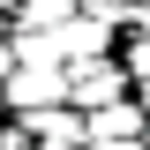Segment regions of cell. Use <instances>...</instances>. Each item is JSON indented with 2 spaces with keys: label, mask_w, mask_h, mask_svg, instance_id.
<instances>
[{
  "label": "cell",
  "mask_w": 150,
  "mask_h": 150,
  "mask_svg": "<svg viewBox=\"0 0 150 150\" xmlns=\"http://www.w3.org/2000/svg\"><path fill=\"white\" fill-rule=\"evenodd\" d=\"M75 90H83V98H112V90H120V75H112V68H105V75H83Z\"/></svg>",
  "instance_id": "3"
},
{
  "label": "cell",
  "mask_w": 150,
  "mask_h": 150,
  "mask_svg": "<svg viewBox=\"0 0 150 150\" xmlns=\"http://www.w3.org/2000/svg\"><path fill=\"white\" fill-rule=\"evenodd\" d=\"M135 128H143V112L135 105H112V112H98L90 128H83V143H120V135H135Z\"/></svg>",
  "instance_id": "1"
},
{
  "label": "cell",
  "mask_w": 150,
  "mask_h": 150,
  "mask_svg": "<svg viewBox=\"0 0 150 150\" xmlns=\"http://www.w3.org/2000/svg\"><path fill=\"white\" fill-rule=\"evenodd\" d=\"M143 150H150V135H143Z\"/></svg>",
  "instance_id": "6"
},
{
  "label": "cell",
  "mask_w": 150,
  "mask_h": 150,
  "mask_svg": "<svg viewBox=\"0 0 150 150\" xmlns=\"http://www.w3.org/2000/svg\"><path fill=\"white\" fill-rule=\"evenodd\" d=\"M128 68H135V75H150V38H135V45H128Z\"/></svg>",
  "instance_id": "4"
},
{
  "label": "cell",
  "mask_w": 150,
  "mask_h": 150,
  "mask_svg": "<svg viewBox=\"0 0 150 150\" xmlns=\"http://www.w3.org/2000/svg\"><path fill=\"white\" fill-rule=\"evenodd\" d=\"M90 150H135V143H90Z\"/></svg>",
  "instance_id": "5"
},
{
  "label": "cell",
  "mask_w": 150,
  "mask_h": 150,
  "mask_svg": "<svg viewBox=\"0 0 150 150\" xmlns=\"http://www.w3.org/2000/svg\"><path fill=\"white\" fill-rule=\"evenodd\" d=\"M68 15H75V0H23V23L30 30H60Z\"/></svg>",
  "instance_id": "2"
}]
</instances>
